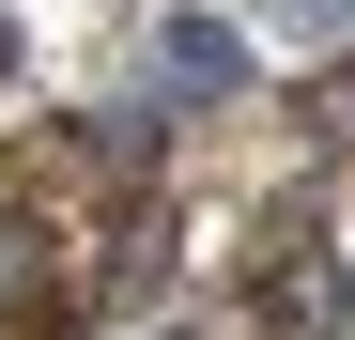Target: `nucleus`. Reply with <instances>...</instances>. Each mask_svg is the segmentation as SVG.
I'll list each match as a JSON object with an SVG mask.
<instances>
[{
    "label": "nucleus",
    "mask_w": 355,
    "mask_h": 340,
    "mask_svg": "<svg viewBox=\"0 0 355 340\" xmlns=\"http://www.w3.org/2000/svg\"><path fill=\"white\" fill-rule=\"evenodd\" d=\"M0 294H46V216H0Z\"/></svg>",
    "instance_id": "f03ea898"
},
{
    "label": "nucleus",
    "mask_w": 355,
    "mask_h": 340,
    "mask_svg": "<svg viewBox=\"0 0 355 340\" xmlns=\"http://www.w3.org/2000/svg\"><path fill=\"white\" fill-rule=\"evenodd\" d=\"M0 78H16V31H0Z\"/></svg>",
    "instance_id": "20e7f679"
},
{
    "label": "nucleus",
    "mask_w": 355,
    "mask_h": 340,
    "mask_svg": "<svg viewBox=\"0 0 355 340\" xmlns=\"http://www.w3.org/2000/svg\"><path fill=\"white\" fill-rule=\"evenodd\" d=\"M155 62H170V93H248V46H232L216 16H170V31H155Z\"/></svg>",
    "instance_id": "f257e3e1"
},
{
    "label": "nucleus",
    "mask_w": 355,
    "mask_h": 340,
    "mask_svg": "<svg viewBox=\"0 0 355 340\" xmlns=\"http://www.w3.org/2000/svg\"><path fill=\"white\" fill-rule=\"evenodd\" d=\"M324 124H340V139H355V78H340V93H324Z\"/></svg>",
    "instance_id": "7ed1b4c3"
}]
</instances>
